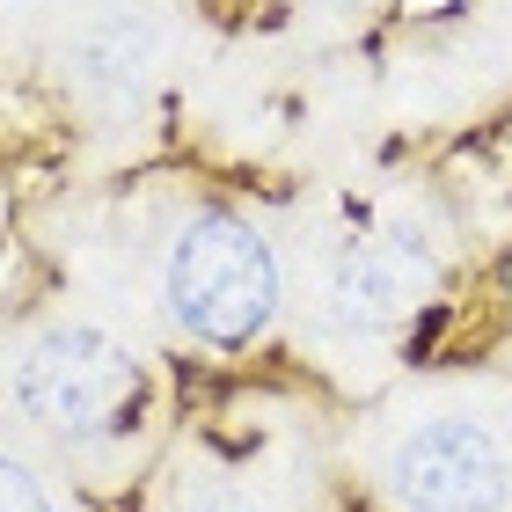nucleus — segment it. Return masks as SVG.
Returning a JSON list of instances; mask_svg holds the SVG:
<instances>
[{"instance_id": "nucleus-1", "label": "nucleus", "mask_w": 512, "mask_h": 512, "mask_svg": "<svg viewBox=\"0 0 512 512\" xmlns=\"http://www.w3.org/2000/svg\"><path fill=\"white\" fill-rule=\"evenodd\" d=\"M161 300L198 344L242 352V344L264 337V322L278 308V256L242 213H198L169 242Z\"/></svg>"}, {"instance_id": "nucleus-2", "label": "nucleus", "mask_w": 512, "mask_h": 512, "mask_svg": "<svg viewBox=\"0 0 512 512\" xmlns=\"http://www.w3.org/2000/svg\"><path fill=\"white\" fill-rule=\"evenodd\" d=\"M139 395L147 374L110 330H44L15 366V410L30 417L37 432L66 439V447H103V439H125L139 417Z\"/></svg>"}, {"instance_id": "nucleus-3", "label": "nucleus", "mask_w": 512, "mask_h": 512, "mask_svg": "<svg viewBox=\"0 0 512 512\" xmlns=\"http://www.w3.org/2000/svg\"><path fill=\"white\" fill-rule=\"evenodd\" d=\"M395 498L403 512H505L512 454L476 417H432L395 447Z\"/></svg>"}, {"instance_id": "nucleus-4", "label": "nucleus", "mask_w": 512, "mask_h": 512, "mask_svg": "<svg viewBox=\"0 0 512 512\" xmlns=\"http://www.w3.org/2000/svg\"><path fill=\"white\" fill-rule=\"evenodd\" d=\"M432 293V256L403 235H366L344 242L330 264V315L344 330H388Z\"/></svg>"}, {"instance_id": "nucleus-5", "label": "nucleus", "mask_w": 512, "mask_h": 512, "mask_svg": "<svg viewBox=\"0 0 512 512\" xmlns=\"http://www.w3.org/2000/svg\"><path fill=\"white\" fill-rule=\"evenodd\" d=\"M139 59H147V30H139V22H103V30L81 44L88 81H103V88H125L139 74Z\"/></svg>"}, {"instance_id": "nucleus-6", "label": "nucleus", "mask_w": 512, "mask_h": 512, "mask_svg": "<svg viewBox=\"0 0 512 512\" xmlns=\"http://www.w3.org/2000/svg\"><path fill=\"white\" fill-rule=\"evenodd\" d=\"M0 512H52L44 483L22 469V461H0Z\"/></svg>"}, {"instance_id": "nucleus-7", "label": "nucleus", "mask_w": 512, "mask_h": 512, "mask_svg": "<svg viewBox=\"0 0 512 512\" xmlns=\"http://www.w3.org/2000/svg\"><path fill=\"white\" fill-rule=\"evenodd\" d=\"M191 512H256V505H242V498H205V505H191Z\"/></svg>"}, {"instance_id": "nucleus-8", "label": "nucleus", "mask_w": 512, "mask_h": 512, "mask_svg": "<svg viewBox=\"0 0 512 512\" xmlns=\"http://www.w3.org/2000/svg\"><path fill=\"white\" fill-rule=\"evenodd\" d=\"M505 286H512V264H505Z\"/></svg>"}]
</instances>
